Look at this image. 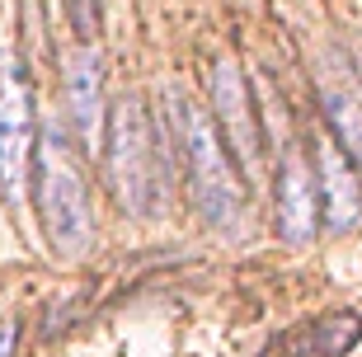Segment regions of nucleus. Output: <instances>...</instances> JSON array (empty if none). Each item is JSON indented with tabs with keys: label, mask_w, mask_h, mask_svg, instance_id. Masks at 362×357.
<instances>
[{
	"label": "nucleus",
	"mask_w": 362,
	"mask_h": 357,
	"mask_svg": "<svg viewBox=\"0 0 362 357\" xmlns=\"http://www.w3.org/2000/svg\"><path fill=\"white\" fill-rule=\"evenodd\" d=\"M170 122H175V141H179V156H184L188 193H193L198 216L212 226V230L240 226L245 188H240L235 165L226 160V151L216 141V127L207 122V113H202L184 90H170Z\"/></svg>",
	"instance_id": "f257e3e1"
},
{
	"label": "nucleus",
	"mask_w": 362,
	"mask_h": 357,
	"mask_svg": "<svg viewBox=\"0 0 362 357\" xmlns=\"http://www.w3.org/2000/svg\"><path fill=\"white\" fill-rule=\"evenodd\" d=\"M104 165L113 198L127 216H151L160 202V179H156V132L141 94H122L108 104V132H104Z\"/></svg>",
	"instance_id": "f03ea898"
},
{
	"label": "nucleus",
	"mask_w": 362,
	"mask_h": 357,
	"mask_svg": "<svg viewBox=\"0 0 362 357\" xmlns=\"http://www.w3.org/2000/svg\"><path fill=\"white\" fill-rule=\"evenodd\" d=\"M38 207L42 226L62 254H81L90 245V193H85L81 165L71 160L62 136L47 132L38 151Z\"/></svg>",
	"instance_id": "7ed1b4c3"
},
{
	"label": "nucleus",
	"mask_w": 362,
	"mask_h": 357,
	"mask_svg": "<svg viewBox=\"0 0 362 357\" xmlns=\"http://www.w3.org/2000/svg\"><path fill=\"white\" fill-rule=\"evenodd\" d=\"M28 165H33V104L19 62L0 71V188L19 207L28 188Z\"/></svg>",
	"instance_id": "20e7f679"
},
{
	"label": "nucleus",
	"mask_w": 362,
	"mask_h": 357,
	"mask_svg": "<svg viewBox=\"0 0 362 357\" xmlns=\"http://www.w3.org/2000/svg\"><path fill=\"white\" fill-rule=\"evenodd\" d=\"M212 104H216V113H221V127H226V141H230V151H235V160H240V170L259 174L264 132H259L255 99H250V85H245L235 62H216L212 66Z\"/></svg>",
	"instance_id": "39448f33"
},
{
	"label": "nucleus",
	"mask_w": 362,
	"mask_h": 357,
	"mask_svg": "<svg viewBox=\"0 0 362 357\" xmlns=\"http://www.w3.org/2000/svg\"><path fill=\"white\" fill-rule=\"evenodd\" d=\"M66 113H71V132L81 146L104 141V66L94 47H76L66 57Z\"/></svg>",
	"instance_id": "423d86ee"
},
{
	"label": "nucleus",
	"mask_w": 362,
	"mask_h": 357,
	"mask_svg": "<svg viewBox=\"0 0 362 357\" xmlns=\"http://www.w3.org/2000/svg\"><path fill=\"white\" fill-rule=\"evenodd\" d=\"M315 170H320V198H325V221H329V230H349L362 212L358 165L349 160V151H344L334 136H320V146H315Z\"/></svg>",
	"instance_id": "0eeeda50"
},
{
	"label": "nucleus",
	"mask_w": 362,
	"mask_h": 357,
	"mask_svg": "<svg viewBox=\"0 0 362 357\" xmlns=\"http://www.w3.org/2000/svg\"><path fill=\"white\" fill-rule=\"evenodd\" d=\"M278 230L282 240H301L315 235V170L306 165L301 151L282 160V179H278Z\"/></svg>",
	"instance_id": "6e6552de"
},
{
	"label": "nucleus",
	"mask_w": 362,
	"mask_h": 357,
	"mask_svg": "<svg viewBox=\"0 0 362 357\" xmlns=\"http://www.w3.org/2000/svg\"><path fill=\"white\" fill-rule=\"evenodd\" d=\"M320 99H325V118L334 141L349 151V160L362 170V90L353 85L349 71H320Z\"/></svg>",
	"instance_id": "1a4fd4ad"
},
{
	"label": "nucleus",
	"mask_w": 362,
	"mask_h": 357,
	"mask_svg": "<svg viewBox=\"0 0 362 357\" xmlns=\"http://www.w3.org/2000/svg\"><path fill=\"white\" fill-rule=\"evenodd\" d=\"M71 19H76V33L90 38L94 33V0H71Z\"/></svg>",
	"instance_id": "9d476101"
}]
</instances>
